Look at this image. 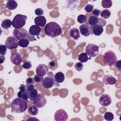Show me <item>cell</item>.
<instances>
[{"instance_id":"6da1fadb","label":"cell","mask_w":121,"mask_h":121,"mask_svg":"<svg viewBox=\"0 0 121 121\" xmlns=\"http://www.w3.org/2000/svg\"><path fill=\"white\" fill-rule=\"evenodd\" d=\"M27 101L20 97L14 99L11 103V112L16 113H23L25 112L27 108Z\"/></svg>"},{"instance_id":"7a4b0ae2","label":"cell","mask_w":121,"mask_h":121,"mask_svg":"<svg viewBox=\"0 0 121 121\" xmlns=\"http://www.w3.org/2000/svg\"><path fill=\"white\" fill-rule=\"evenodd\" d=\"M62 29L60 26L55 22H51L47 24L44 28V32L46 35L55 37L59 36L61 33Z\"/></svg>"},{"instance_id":"3957f363","label":"cell","mask_w":121,"mask_h":121,"mask_svg":"<svg viewBox=\"0 0 121 121\" xmlns=\"http://www.w3.org/2000/svg\"><path fill=\"white\" fill-rule=\"evenodd\" d=\"M48 76L46 77L41 82L42 85L44 88L49 89L53 86H59L60 85L55 81L54 78V75L52 72H50L47 73Z\"/></svg>"},{"instance_id":"277c9868","label":"cell","mask_w":121,"mask_h":121,"mask_svg":"<svg viewBox=\"0 0 121 121\" xmlns=\"http://www.w3.org/2000/svg\"><path fill=\"white\" fill-rule=\"evenodd\" d=\"M27 17L21 14L16 15L12 21V25L15 29L22 28L26 24Z\"/></svg>"},{"instance_id":"5b68a950","label":"cell","mask_w":121,"mask_h":121,"mask_svg":"<svg viewBox=\"0 0 121 121\" xmlns=\"http://www.w3.org/2000/svg\"><path fill=\"white\" fill-rule=\"evenodd\" d=\"M103 60L105 64L109 66L114 65L117 60L115 53L111 50L107 51L103 56Z\"/></svg>"},{"instance_id":"8992f818","label":"cell","mask_w":121,"mask_h":121,"mask_svg":"<svg viewBox=\"0 0 121 121\" xmlns=\"http://www.w3.org/2000/svg\"><path fill=\"white\" fill-rule=\"evenodd\" d=\"M86 53L90 57H95L99 52V47L98 45L91 43L88 44L85 49Z\"/></svg>"},{"instance_id":"52a82bcc","label":"cell","mask_w":121,"mask_h":121,"mask_svg":"<svg viewBox=\"0 0 121 121\" xmlns=\"http://www.w3.org/2000/svg\"><path fill=\"white\" fill-rule=\"evenodd\" d=\"M5 45L8 49H13L17 48L19 45L18 40L14 36L8 37L5 41Z\"/></svg>"},{"instance_id":"ba28073f","label":"cell","mask_w":121,"mask_h":121,"mask_svg":"<svg viewBox=\"0 0 121 121\" xmlns=\"http://www.w3.org/2000/svg\"><path fill=\"white\" fill-rule=\"evenodd\" d=\"M47 103V100L42 94H38L36 97L33 101V104L38 108L43 107Z\"/></svg>"},{"instance_id":"9c48e42d","label":"cell","mask_w":121,"mask_h":121,"mask_svg":"<svg viewBox=\"0 0 121 121\" xmlns=\"http://www.w3.org/2000/svg\"><path fill=\"white\" fill-rule=\"evenodd\" d=\"M68 118V115L67 112L63 109H59L55 112L54 116V119L56 121H65Z\"/></svg>"},{"instance_id":"30bf717a","label":"cell","mask_w":121,"mask_h":121,"mask_svg":"<svg viewBox=\"0 0 121 121\" xmlns=\"http://www.w3.org/2000/svg\"><path fill=\"white\" fill-rule=\"evenodd\" d=\"M92 27L88 23L83 24L79 26V30L80 34L86 37L90 35H93Z\"/></svg>"},{"instance_id":"8fae6325","label":"cell","mask_w":121,"mask_h":121,"mask_svg":"<svg viewBox=\"0 0 121 121\" xmlns=\"http://www.w3.org/2000/svg\"><path fill=\"white\" fill-rule=\"evenodd\" d=\"M27 35V31L24 28L15 29L13 31V35L17 40L26 38Z\"/></svg>"},{"instance_id":"7c38bea8","label":"cell","mask_w":121,"mask_h":121,"mask_svg":"<svg viewBox=\"0 0 121 121\" xmlns=\"http://www.w3.org/2000/svg\"><path fill=\"white\" fill-rule=\"evenodd\" d=\"M49 72V67L43 64H39L36 69V74L43 77L47 74Z\"/></svg>"},{"instance_id":"4fadbf2b","label":"cell","mask_w":121,"mask_h":121,"mask_svg":"<svg viewBox=\"0 0 121 121\" xmlns=\"http://www.w3.org/2000/svg\"><path fill=\"white\" fill-rule=\"evenodd\" d=\"M99 103L103 106H108L112 103V99L110 95L107 94H103L99 99Z\"/></svg>"},{"instance_id":"5bb4252c","label":"cell","mask_w":121,"mask_h":121,"mask_svg":"<svg viewBox=\"0 0 121 121\" xmlns=\"http://www.w3.org/2000/svg\"><path fill=\"white\" fill-rule=\"evenodd\" d=\"M10 60L13 64L16 65H18L21 63L22 58L20 53L18 52H14L11 54Z\"/></svg>"},{"instance_id":"9a60e30c","label":"cell","mask_w":121,"mask_h":121,"mask_svg":"<svg viewBox=\"0 0 121 121\" xmlns=\"http://www.w3.org/2000/svg\"><path fill=\"white\" fill-rule=\"evenodd\" d=\"M103 82L106 85H114L116 82V79L112 75H105L103 78Z\"/></svg>"},{"instance_id":"2e32d148","label":"cell","mask_w":121,"mask_h":121,"mask_svg":"<svg viewBox=\"0 0 121 121\" xmlns=\"http://www.w3.org/2000/svg\"><path fill=\"white\" fill-rule=\"evenodd\" d=\"M35 23L38 26L43 27L46 23V19L43 16H37L35 19Z\"/></svg>"},{"instance_id":"e0dca14e","label":"cell","mask_w":121,"mask_h":121,"mask_svg":"<svg viewBox=\"0 0 121 121\" xmlns=\"http://www.w3.org/2000/svg\"><path fill=\"white\" fill-rule=\"evenodd\" d=\"M41 31V28L40 26L36 25H32L29 29V34L33 36H38Z\"/></svg>"},{"instance_id":"ac0fdd59","label":"cell","mask_w":121,"mask_h":121,"mask_svg":"<svg viewBox=\"0 0 121 121\" xmlns=\"http://www.w3.org/2000/svg\"><path fill=\"white\" fill-rule=\"evenodd\" d=\"M69 35L70 37L75 40H78L80 37L79 31L77 28H73L69 31Z\"/></svg>"},{"instance_id":"d6986e66","label":"cell","mask_w":121,"mask_h":121,"mask_svg":"<svg viewBox=\"0 0 121 121\" xmlns=\"http://www.w3.org/2000/svg\"><path fill=\"white\" fill-rule=\"evenodd\" d=\"M92 31L93 35L96 36H99L103 33L104 28L101 25L97 24L92 27Z\"/></svg>"},{"instance_id":"ffe728a7","label":"cell","mask_w":121,"mask_h":121,"mask_svg":"<svg viewBox=\"0 0 121 121\" xmlns=\"http://www.w3.org/2000/svg\"><path fill=\"white\" fill-rule=\"evenodd\" d=\"M17 6L18 4L16 1L14 0H9L6 3V7L9 10H14L17 8Z\"/></svg>"},{"instance_id":"44dd1931","label":"cell","mask_w":121,"mask_h":121,"mask_svg":"<svg viewBox=\"0 0 121 121\" xmlns=\"http://www.w3.org/2000/svg\"><path fill=\"white\" fill-rule=\"evenodd\" d=\"M54 78L55 81L57 83H62L65 79V76L62 72H59L54 75Z\"/></svg>"},{"instance_id":"7402d4cb","label":"cell","mask_w":121,"mask_h":121,"mask_svg":"<svg viewBox=\"0 0 121 121\" xmlns=\"http://www.w3.org/2000/svg\"><path fill=\"white\" fill-rule=\"evenodd\" d=\"M88 24L91 26H93L98 24V18L93 16H90L88 20Z\"/></svg>"},{"instance_id":"603a6c76","label":"cell","mask_w":121,"mask_h":121,"mask_svg":"<svg viewBox=\"0 0 121 121\" xmlns=\"http://www.w3.org/2000/svg\"><path fill=\"white\" fill-rule=\"evenodd\" d=\"M39 110L38 108L35 105H32L29 107L28 109V112L31 115L35 116L38 114Z\"/></svg>"},{"instance_id":"cb8c5ba5","label":"cell","mask_w":121,"mask_h":121,"mask_svg":"<svg viewBox=\"0 0 121 121\" xmlns=\"http://www.w3.org/2000/svg\"><path fill=\"white\" fill-rule=\"evenodd\" d=\"M12 25L11 21L9 19H5L2 20L1 23V26L4 29H8L10 28Z\"/></svg>"},{"instance_id":"d4e9b609","label":"cell","mask_w":121,"mask_h":121,"mask_svg":"<svg viewBox=\"0 0 121 121\" xmlns=\"http://www.w3.org/2000/svg\"><path fill=\"white\" fill-rule=\"evenodd\" d=\"M37 95H38V92L37 89L35 88L28 92V99H29L31 101H34V99L36 97Z\"/></svg>"},{"instance_id":"484cf974","label":"cell","mask_w":121,"mask_h":121,"mask_svg":"<svg viewBox=\"0 0 121 121\" xmlns=\"http://www.w3.org/2000/svg\"><path fill=\"white\" fill-rule=\"evenodd\" d=\"M29 43V40L26 38H24L19 40L18 44L19 46L23 48H26L27 47Z\"/></svg>"},{"instance_id":"4316f807","label":"cell","mask_w":121,"mask_h":121,"mask_svg":"<svg viewBox=\"0 0 121 121\" xmlns=\"http://www.w3.org/2000/svg\"><path fill=\"white\" fill-rule=\"evenodd\" d=\"M88 55L86 53L82 52L78 56V60H79L81 62H86L88 60Z\"/></svg>"},{"instance_id":"83f0119b","label":"cell","mask_w":121,"mask_h":121,"mask_svg":"<svg viewBox=\"0 0 121 121\" xmlns=\"http://www.w3.org/2000/svg\"><path fill=\"white\" fill-rule=\"evenodd\" d=\"M48 67L51 70H54L58 68V63L57 60H53L48 63Z\"/></svg>"},{"instance_id":"f1b7e54d","label":"cell","mask_w":121,"mask_h":121,"mask_svg":"<svg viewBox=\"0 0 121 121\" xmlns=\"http://www.w3.org/2000/svg\"><path fill=\"white\" fill-rule=\"evenodd\" d=\"M112 2L111 0H103L101 2L102 7L104 8H110L112 6Z\"/></svg>"},{"instance_id":"f546056e","label":"cell","mask_w":121,"mask_h":121,"mask_svg":"<svg viewBox=\"0 0 121 121\" xmlns=\"http://www.w3.org/2000/svg\"><path fill=\"white\" fill-rule=\"evenodd\" d=\"M111 11L110 10H109L108 9H104L102 10V11H101L100 15L102 17L104 18V19H107L110 16H111Z\"/></svg>"},{"instance_id":"4dcf8cb0","label":"cell","mask_w":121,"mask_h":121,"mask_svg":"<svg viewBox=\"0 0 121 121\" xmlns=\"http://www.w3.org/2000/svg\"><path fill=\"white\" fill-rule=\"evenodd\" d=\"M17 95L18 97L21 98L23 99L24 100L28 102V92H21V91H19L17 93Z\"/></svg>"},{"instance_id":"1f68e13d","label":"cell","mask_w":121,"mask_h":121,"mask_svg":"<svg viewBox=\"0 0 121 121\" xmlns=\"http://www.w3.org/2000/svg\"><path fill=\"white\" fill-rule=\"evenodd\" d=\"M104 119L108 121H111L113 120L114 118V115L113 113L110 112H106L104 115Z\"/></svg>"},{"instance_id":"d6a6232c","label":"cell","mask_w":121,"mask_h":121,"mask_svg":"<svg viewBox=\"0 0 121 121\" xmlns=\"http://www.w3.org/2000/svg\"><path fill=\"white\" fill-rule=\"evenodd\" d=\"M86 16L84 15H79L77 18V21L80 24H84L86 21Z\"/></svg>"},{"instance_id":"836d02e7","label":"cell","mask_w":121,"mask_h":121,"mask_svg":"<svg viewBox=\"0 0 121 121\" xmlns=\"http://www.w3.org/2000/svg\"><path fill=\"white\" fill-rule=\"evenodd\" d=\"M32 67V63L31 62L27 60H25L23 65H22V67L23 68H24V69H30Z\"/></svg>"},{"instance_id":"e575fe53","label":"cell","mask_w":121,"mask_h":121,"mask_svg":"<svg viewBox=\"0 0 121 121\" xmlns=\"http://www.w3.org/2000/svg\"><path fill=\"white\" fill-rule=\"evenodd\" d=\"M7 52V47L5 45L0 44V54L1 55H5Z\"/></svg>"},{"instance_id":"d590c367","label":"cell","mask_w":121,"mask_h":121,"mask_svg":"<svg viewBox=\"0 0 121 121\" xmlns=\"http://www.w3.org/2000/svg\"><path fill=\"white\" fill-rule=\"evenodd\" d=\"M94 9V6L91 4H87L86 5L85 8L84 9L87 13H91L92 12Z\"/></svg>"},{"instance_id":"8d00e7d4","label":"cell","mask_w":121,"mask_h":121,"mask_svg":"<svg viewBox=\"0 0 121 121\" xmlns=\"http://www.w3.org/2000/svg\"><path fill=\"white\" fill-rule=\"evenodd\" d=\"M75 69L78 71H81L83 68V64H82V62H77L75 64Z\"/></svg>"},{"instance_id":"74e56055","label":"cell","mask_w":121,"mask_h":121,"mask_svg":"<svg viewBox=\"0 0 121 121\" xmlns=\"http://www.w3.org/2000/svg\"><path fill=\"white\" fill-rule=\"evenodd\" d=\"M34 80H35V82L39 83V82H41L42 81V80L44 78H43V77L36 74V75H35L34 76Z\"/></svg>"},{"instance_id":"f35d334b","label":"cell","mask_w":121,"mask_h":121,"mask_svg":"<svg viewBox=\"0 0 121 121\" xmlns=\"http://www.w3.org/2000/svg\"><path fill=\"white\" fill-rule=\"evenodd\" d=\"M101 12V11L100 9H95L92 11V15H93V16H95V17H98L99 16V15H100Z\"/></svg>"},{"instance_id":"ab89813d","label":"cell","mask_w":121,"mask_h":121,"mask_svg":"<svg viewBox=\"0 0 121 121\" xmlns=\"http://www.w3.org/2000/svg\"><path fill=\"white\" fill-rule=\"evenodd\" d=\"M26 85H33L35 83V80L34 78H32V77H28L26 79Z\"/></svg>"},{"instance_id":"60d3db41","label":"cell","mask_w":121,"mask_h":121,"mask_svg":"<svg viewBox=\"0 0 121 121\" xmlns=\"http://www.w3.org/2000/svg\"><path fill=\"white\" fill-rule=\"evenodd\" d=\"M35 13L38 16H41L43 14V10L41 8H37L35 10Z\"/></svg>"},{"instance_id":"b9f144b4","label":"cell","mask_w":121,"mask_h":121,"mask_svg":"<svg viewBox=\"0 0 121 121\" xmlns=\"http://www.w3.org/2000/svg\"><path fill=\"white\" fill-rule=\"evenodd\" d=\"M98 25H100L102 27H104L106 25V22L104 19H102L101 18H98Z\"/></svg>"},{"instance_id":"7bdbcfd3","label":"cell","mask_w":121,"mask_h":121,"mask_svg":"<svg viewBox=\"0 0 121 121\" xmlns=\"http://www.w3.org/2000/svg\"><path fill=\"white\" fill-rule=\"evenodd\" d=\"M19 91H21V92H27V87H26V86L24 84H21L20 86H19Z\"/></svg>"},{"instance_id":"ee69618b","label":"cell","mask_w":121,"mask_h":121,"mask_svg":"<svg viewBox=\"0 0 121 121\" xmlns=\"http://www.w3.org/2000/svg\"><path fill=\"white\" fill-rule=\"evenodd\" d=\"M26 87H27V91L28 93V92L35 89V85L34 84L30 85H26Z\"/></svg>"},{"instance_id":"f6af8a7d","label":"cell","mask_w":121,"mask_h":121,"mask_svg":"<svg viewBox=\"0 0 121 121\" xmlns=\"http://www.w3.org/2000/svg\"><path fill=\"white\" fill-rule=\"evenodd\" d=\"M115 66H116V67L119 70H121V60H119L117 61H116L115 62Z\"/></svg>"},{"instance_id":"bcb514c9","label":"cell","mask_w":121,"mask_h":121,"mask_svg":"<svg viewBox=\"0 0 121 121\" xmlns=\"http://www.w3.org/2000/svg\"><path fill=\"white\" fill-rule=\"evenodd\" d=\"M5 58L4 56L2 55L0 56V64L2 63L5 61Z\"/></svg>"}]
</instances>
